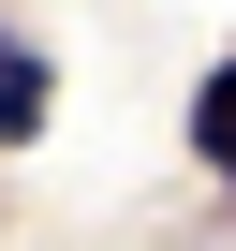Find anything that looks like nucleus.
Wrapping results in <instances>:
<instances>
[{
	"label": "nucleus",
	"mask_w": 236,
	"mask_h": 251,
	"mask_svg": "<svg viewBox=\"0 0 236 251\" xmlns=\"http://www.w3.org/2000/svg\"><path fill=\"white\" fill-rule=\"evenodd\" d=\"M192 163H207V177H236V59L192 89Z\"/></svg>",
	"instance_id": "obj_1"
},
{
	"label": "nucleus",
	"mask_w": 236,
	"mask_h": 251,
	"mask_svg": "<svg viewBox=\"0 0 236 251\" xmlns=\"http://www.w3.org/2000/svg\"><path fill=\"white\" fill-rule=\"evenodd\" d=\"M45 103H59V74H45V59H15V45H0V133L30 148V133H45Z\"/></svg>",
	"instance_id": "obj_2"
}]
</instances>
